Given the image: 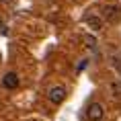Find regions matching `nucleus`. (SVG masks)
I'll list each match as a JSON object with an SVG mask.
<instances>
[{
    "mask_svg": "<svg viewBox=\"0 0 121 121\" xmlns=\"http://www.w3.org/2000/svg\"><path fill=\"white\" fill-rule=\"evenodd\" d=\"M47 99H49L51 105H62L66 99V88L64 86H51L47 90Z\"/></svg>",
    "mask_w": 121,
    "mask_h": 121,
    "instance_id": "f257e3e1",
    "label": "nucleus"
},
{
    "mask_svg": "<svg viewBox=\"0 0 121 121\" xmlns=\"http://www.w3.org/2000/svg\"><path fill=\"white\" fill-rule=\"evenodd\" d=\"M105 117V109H103L101 103H90L88 109H86V119L88 121H101Z\"/></svg>",
    "mask_w": 121,
    "mask_h": 121,
    "instance_id": "f03ea898",
    "label": "nucleus"
},
{
    "mask_svg": "<svg viewBox=\"0 0 121 121\" xmlns=\"http://www.w3.org/2000/svg\"><path fill=\"white\" fill-rule=\"evenodd\" d=\"M84 23H86V27H88L92 33L103 31V27H105V19H103V17H99V14H90V17H86V19H84Z\"/></svg>",
    "mask_w": 121,
    "mask_h": 121,
    "instance_id": "7ed1b4c3",
    "label": "nucleus"
},
{
    "mask_svg": "<svg viewBox=\"0 0 121 121\" xmlns=\"http://www.w3.org/2000/svg\"><path fill=\"white\" fill-rule=\"evenodd\" d=\"M119 17H121V8L117 4H107V6L103 8V19L109 21V23H115Z\"/></svg>",
    "mask_w": 121,
    "mask_h": 121,
    "instance_id": "20e7f679",
    "label": "nucleus"
},
{
    "mask_svg": "<svg viewBox=\"0 0 121 121\" xmlns=\"http://www.w3.org/2000/svg\"><path fill=\"white\" fill-rule=\"evenodd\" d=\"M19 84H21V78H19V74H17V72H6V74L2 76V86H4V88L14 90Z\"/></svg>",
    "mask_w": 121,
    "mask_h": 121,
    "instance_id": "39448f33",
    "label": "nucleus"
},
{
    "mask_svg": "<svg viewBox=\"0 0 121 121\" xmlns=\"http://www.w3.org/2000/svg\"><path fill=\"white\" fill-rule=\"evenodd\" d=\"M82 41H84V45L88 47L92 53H99V47H96V39H95V35L92 33H86V35H82Z\"/></svg>",
    "mask_w": 121,
    "mask_h": 121,
    "instance_id": "423d86ee",
    "label": "nucleus"
},
{
    "mask_svg": "<svg viewBox=\"0 0 121 121\" xmlns=\"http://www.w3.org/2000/svg\"><path fill=\"white\" fill-rule=\"evenodd\" d=\"M113 68H115V70H119V72H121V51L113 56Z\"/></svg>",
    "mask_w": 121,
    "mask_h": 121,
    "instance_id": "0eeeda50",
    "label": "nucleus"
},
{
    "mask_svg": "<svg viewBox=\"0 0 121 121\" xmlns=\"http://www.w3.org/2000/svg\"><path fill=\"white\" fill-rule=\"evenodd\" d=\"M111 90L117 92V95H121V82H111Z\"/></svg>",
    "mask_w": 121,
    "mask_h": 121,
    "instance_id": "6e6552de",
    "label": "nucleus"
},
{
    "mask_svg": "<svg viewBox=\"0 0 121 121\" xmlns=\"http://www.w3.org/2000/svg\"><path fill=\"white\" fill-rule=\"evenodd\" d=\"M86 64H88L86 60H84V62H80V64H78V72H80V70H84V68H86Z\"/></svg>",
    "mask_w": 121,
    "mask_h": 121,
    "instance_id": "1a4fd4ad",
    "label": "nucleus"
},
{
    "mask_svg": "<svg viewBox=\"0 0 121 121\" xmlns=\"http://www.w3.org/2000/svg\"><path fill=\"white\" fill-rule=\"evenodd\" d=\"M0 27H4V19L2 17H0Z\"/></svg>",
    "mask_w": 121,
    "mask_h": 121,
    "instance_id": "9d476101",
    "label": "nucleus"
},
{
    "mask_svg": "<svg viewBox=\"0 0 121 121\" xmlns=\"http://www.w3.org/2000/svg\"><path fill=\"white\" fill-rule=\"evenodd\" d=\"M2 2H4V4H10V2H13V0H2Z\"/></svg>",
    "mask_w": 121,
    "mask_h": 121,
    "instance_id": "9b49d317",
    "label": "nucleus"
}]
</instances>
